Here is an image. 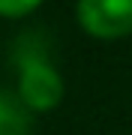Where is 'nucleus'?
I'll return each instance as SVG.
<instances>
[{"label": "nucleus", "instance_id": "7ed1b4c3", "mask_svg": "<svg viewBox=\"0 0 132 135\" xmlns=\"http://www.w3.org/2000/svg\"><path fill=\"white\" fill-rule=\"evenodd\" d=\"M24 129H27L24 111L9 96H0V135H24Z\"/></svg>", "mask_w": 132, "mask_h": 135}, {"label": "nucleus", "instance_id": "20e7f679", "mask_svg": "<svg viewBox=\"0 0 132 135\" xmlns=\"http://www.w3.org/2000/svg\"><path fill=\"white\" fill-rule=\"evenodd\" d=\"M42 0H0V15L6 18H18V15H27L39 6Z\"/></svg>", "mask_w": 132, "mask_h": 135}, {"label": "nucleus", "instance_id": "f03ea898", "mask_svg": "<svg viewBox=\"0 0 132 135\" xmlns=\"http://www.w3.org/2000/svg\"><path fill=\"white\" fill-rule=\"evenodd\" d=\"M18 96L30 108H54L63 96V81L45 60H27L18 78Z\"/></svg>", "mask_w": 132, "mask_h": 135}, {"label": "nucleus", "instance_id": "f257e3e1", "mask_svg": "<svg viewBox=\"0 0 132 135\" xmlns=\"http://www.w3.org/2000/svg\"><path fill=\"white\" fill-rule=\"evenodd\" d=\"M78 21L102 39L126 36L132 33V0H78Z\"/></svg>", "mask_w": 132, "mask_h": 135}]
</instances>
